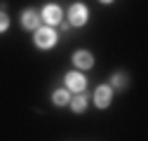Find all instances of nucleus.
Here are the masks:
<instances>
[{
	"instance_id": "nucleus-1",
	"label": "nucleus",
	"mask_w": 148,
	"mask_h": 141,
	"mask_svg": "<svg viewBox=\"0 0 148 141\" xmlns=\"http://www.w3.org/2000/svg\"><path fill=\"white\" fill-rule=\"evenodd\" d=\"M33 42H35V47H40V49H52L54 45H57V33H54V31H52L49 26L35 28Z\"/></svg>"
},
{
	"instance_id": "nucleus-2",
	"label": "nucleus",
	"mask_w": 148,
	"mask_h": 141,
	"mask_svg": "<svg viewBox=\"0 0 148 141\" xmlns=\"http://www.w3.org/2000/svg\"><path fill=\"white\" fill-rule=\"evenodd\" d=\"M68 24H73V26H85L87 24V7L82 3L71 5V10H68Z\"/></svg>"
},
{
	"instance_id": "nucleus-3",
	"label": "nucleus",
	"mask_w": 148,
	"mask_h": 141,
	"mask_svg": "<svg viewBox=\"0 0 148 141\" xmlns=\"http://www.w3.org/2000/svg\"><path fill=\"white\" fill-rule=\"evenodd\" d=\"M64 82H66V87L68 90H73L75 94H80L85 87H87V80H85V75L82 73H78V70H71V73L64 78Z\"/></svg>"
},
{
	"instance_id": "nucleus-4",
	"label": "nucleus",
	"mask_w": 148,
	"mask_h": 141,
	"mask_svg": "<svg viewBox=\"0 0 148 141\" xmlns=\"http://www.w3.org/2000/svg\"><path fill=\"white\" fill-rule=\"evenodd\" d=\"M110 101H113V87H108V85L97 87V92H94V103H97V108H108Z\"/></svg>"
},
{
	"instance_id": "nucleus-5",
	"label": "nucleus",
	"mask_w": 148,
	"mask_h": 141,
	"mask_svg": "<svg viewBox=\"0 0 148 141\" xmlns=\"http://www.w3.org/2000/svg\"><path fill=\"white\" fill-rule=\"evenodd\" d=\"M73 66H75L78 70H87L94 66V57H92V52L87 49H78L75 54H73Z\"/></svg>"
},
{
	"instance_id": "nucleus-6",
	"label": "nucleus",
	"mask_w": 148,
	"mask_h": 141,
	"mask_svg": "<svg viewBox=\"0 0 148 141\" xmlns=\"http://www.w3.org/2000/svg\"><path fill=\"white\" fill-rule=\"evenodd\" d=\"M40 12L38 10H33V7H28L24 14H21V26L24 28H28V31H35V28H40Z\"/></svg>"
},
{
	"instance_id": "nucleus-7",
	"label": "nucleus",
	"mask_w": 148,
	"mask_h": 141,
	"mask_svg": "<svg viewBox=\"0 0 148 141\" xmlns=\"http://www.w3.org/2000/svg\"><path fill=\"white\" fill-rule=\"evenodd\" d=\"M40 16H42L47 24H59V21H61V16H64V12H61L59 5L49 3V5H45V10L40 12Z\"/></svg>"
},
{
	"instance_id": "nucleus-8",
	"label": "nucleus",
	"mask_w": 148,
	"mask_h": 141,
	"mask_svg": "<svg viewBox=\"0 0 148 141\" xmlns=\"http://www.w3.org/2000/svg\"><path fill=\"white\" fill-rule=\"evenodd\" d=\"M68 103H71V111L73 113H85L87 111V97L80 92V94H75L73 99H68Z\"/></svg>"
},
{
	"instance_id": "nucleus-9",
	"label": "nucleus",
	"mask_w": 148,
	"mask_h": 141,
	"mask_svg": "<svg viewBox=\"0 0 148 141\" xmlns=\"http://www.w3.org/2000/svg\"><path fill=\"white\" fill-rule=\"evenodd\" d=\"M68 99H71V97H68L66 90H57V92L52 94V103H54V106H64V103H68Z\"/></svg>"
},
{
	"instance_id": "nucleus-10",
	"label": "nucleus",
	"mask_w": 148,
	"mask_h": 141,
	"mask_svg": "<svg viewBox=\"0 0 148 141\" xmlns=\"http://www.w3.org/2000/svg\"><path fill=\"white\" fill-rule=\"evenodd\" d=\"M110 82H113L115 90H125V87H127V75H125V73H115Z\"/></svg>"
},
{
	"instance_id": "nucleus-11",
	"label": "nucleus",
	"mask_w": 148,
	"mask_h": 141,
	"mask_svg": "<svg viewBox=\"0 0 148 141\" xmlns=\"http://www.w3.org/2000/svg\"><path fill=\"white\" fill-rule=\"evenodd\" d=\"M7 28H10V16L5 12H0V33H5Z\"/></svg>"
},
{
	"instance_id": "nucleus-12",
	"label": "nucleus",
	"mask_w": 148,
	"mask_h": 141,
	"mask_svg": "<svg viewBox=\"0 0 148 141\" xmlns=\"http://www.w3.org/2000/svg\"><path fill=\"white\" fill-rule=\"evenodd\" d=\"M99 3H103V5H108V3H113V0H99Z\"/></svg>"
}]
</instances>
